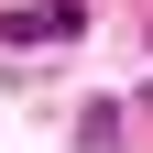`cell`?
I'll list each match as a JSON object with an SVG mask.
<instances>
[{
	"label": "cell",
	"mask_w": 153,
	"mask_h": 153,
	"mask_svg": "<svg viewBox=\"0 0 153 153\" xmlns=\"http://www.w3.org/2000/svg\"><path fill=\"white\" fill-rule=\"evenodd\" d=\"M55 33H88V0H22V11H0V44H55Z\"/></svg>",
	"instance_id": "1"
}]
</instances>
